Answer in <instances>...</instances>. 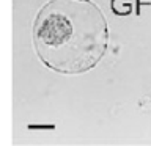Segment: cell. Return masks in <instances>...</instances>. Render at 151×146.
Listing matches in <instances>:
<instances>
[{
	"mask_svg": "<svg viewBox=\"0 0 151 146\" xmlns=\"http://www.w3.org/2000/svg\"><path fill=\"white\" fill-rule=\"evenodd\" d=\"M33 46L49 69L83 74L107 52V19L93 0H49L33 22Z\"/></svg>",
	"mask_w": 151,
	"mask_h": 146,
	"instance_id": "6da1fadb",
	"label": "cell"
},
{
	"mask_svg": "<svg viewBox=\"0 0 151 146\" xmlns=\"http://www.w3.org/2000/svg\"><path fill=\"white\" fill-rule=\"evenodd\" d=\"M112 9L118 16H126L132 11V0H112Z\"/></svg>",
	"mask_w": 151,
	"mask_h": 146,
	"instance_id": "7a4b0ae2",
	"label": "cell"
}]
</instances>
